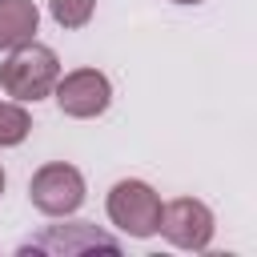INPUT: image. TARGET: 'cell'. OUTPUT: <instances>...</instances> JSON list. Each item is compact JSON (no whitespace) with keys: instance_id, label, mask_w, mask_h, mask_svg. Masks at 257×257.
Listing matches in <instances>:
<instances>
[{"instance_id":"1","label":"cell","mask_w":257,"mask_h":257,"mask_svg":"<svg viewBox=\"0 0 257 257\" xmlns=\"http://www.w3.org/2000/svg\"><path fill=\"white\" fill-rule=\"evenodd\" d=\"M56 80H60V60L52 48H44L36 40L12 48L8 60L0 64V88L16 100H40L56 88Z\"/></svg>"},{"instance_id":"2","label":"cell","mask_w":257,"mask_h":257,"mask_svg":"<svg viewBox=\"0 0 257 257\" xmlns=\"http://www.w3.org/2000/svg\"><path fill=\"white\" fill-rule=\"evenodd\" d=\"M28 201L48 213V217H68L84 205V177L76 165H64V161H52V165H40L28 181Z\"/></svg>"},{"instance_id":"3","label":"cell","mask_w":257,"mask_h":257,"mask_svg":"<svg viewBox=\"0 0 257 257\" xmlns=\"http://www.w3.org/2000/svg\"><path fill=\"white\" fill-rule=\"evenodd\" d=\"M108 221L128 237H153L161 225V197L145 181H116L108 189Z\"/></svg>"},{"instance_id":"4","label":"cell","mask_w":257,"mask_h":257,"mask_svg":"<svg viewBox=\"0 0 257 257\" xmlns=\"http://www.w3.org/2000/svg\"><path fill=\"white\" fill-rule=\"evenodd\" d=\"M157 233H165L177 249H209L213 241V213L205 201H193V197H177L169 205H161V225Z\"/></svg>"},{"instance_id":"5","label":"cell","mask_w":257,"mask_h":257,"mask_svg":"<svg viewBox=\"0 0 257 257\" xmlns=\"http://www.w3.org/2000/svg\"><path fill=\"white\" fill-rule=\"evenodd\" d=\"M56 104H60L64 116H76V120L100 116L112 104V84L96 68H76V72L56 80Z\"/></svg>"},{"instance_id":"6","label":"cell","mask_w":257,"mask_h":257,"mask_svg":"<svg viewBox=\"0 0 257 257\" xmlns=\"http://www.w3.org/2000/svg\"><path fill=\"white\" fill-rule=\"evenodd\" d=\"M84 249H108V253H116L120 245L108 233H100L96 225H88V221L52 225L48 233H40L28 245H20V253H84Z\"/></svg>"},{"instance_id":"7","label":"cell","mask_w":257,"mask_h":257,"mask_svg":"<svg viewBox=\"0 0 257 257\" xmlns=\"http://www.w3.org/2000/svg\"><path fill=\"white\" fill-rule=\"evenodd\" d=\"M40 12L32 0H0V48H20L36 36Z\"/></svg>"},{"instance_id":"8","label":"cell","mask_w":257,"mask_h":257,"mask_svg":"<svg viewBox=\"0 0 257 257\" xmlns=\"http://www.w3.org/2000/svg\"><path fill=\"white\" fill-rule=\"evenodd\" d=\"M28 128H32V116H28L20 104H12V100H0V149H8V145H20V141L28 137Z\"/></svg>"},{"instance_id":"9","label":"cell","mask_w":257,"mask_h":257,"mask_svg":"<svg viewBox=\"0 0 257 257\" xmlns=\"http://www.w3.org/2000/svg\"><path fill=\"white\" fill-rule=\"evenodd\" d=\"M48 8H52V20L60 28H84L92 20L96 0H48Z\"/></svg>"},{"instance_id":"10","label":"cell","mask_w":257,"mask_h":257,"mask_svg":"<svg viewBox=\"0 0 257 257\" xmlns=\"http://www.w3.org/2000/svg\"><path fill=\"white\" fill-rule=\"evenodd\" d=\"M173 4H201V0H173Z\"/></svg>"},{"instance_id":"11","label":"cell","mask_w":257,"mask_h":257,"mask_svg":"<svg viewBox=\"0 0 257 257\" xmlns=\"http://www.w3.org/2000/svg\"><path fill=\"white\" fill-rule=\"evenodd\" d=\"M0 193H4V169H0Z\"/></svg>"}]
</instances>
